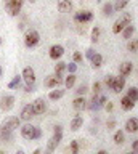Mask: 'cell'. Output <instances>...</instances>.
Here are the masks:
<instances>
[{"label":"cell","mask_w":138,"mask_h":154,"mask_svg":"<svg viewBox=\"0 0 138 154\" xmlns=\"http://www.w3.org/2000/svg\"><path fill=\"white\" fill-rule=\"evenodd\" d=\"M125 154H136L135 151H130V152H125Z\"/></svg>","instance_id":"cell-48"},{"label":"cell","mask_w":138,"mask_h":154,"mask_svg":"<svg viewBox=\"0 0 138 154\" xmlns=\"http://www.w3.org/2000/svg\"><path fill=\"white\" fill-rule=\"evenodd\" d=\"M127 96L130 98L132 101H138V87H130V88L127 90Z\"/></svg>","instance_id":"cell-23"},{"label":"cell","mask_w":138,"mask_h":154,"mask_svg":"<svg viewBox=\"0 0 138 154\" xmlns=\"http://www.w3.org/2000/svg\"><path fill=\"white\" fill-rule=\"evenodd\" d=\"M0 75H2V66H0Z\"/></svg>","instance_id":"cell-50"},{"label":"cell","mask_w":138,"mask_h":154,"mask_svg":"<svg viewBox=\"0 0 138 154\" xmlns=\"http://www.w3.org/2000/svg\"><path fill=\"white\" fill-rule=\"evenodd\" d=\"M48 55H50L51 60H60V58L64 55V48L61 47V45H51Z\"/></svg>","instance_id":"cell-14"},{"label":"cell","mask_w":138,"mask_h":154,"mask_svg":"<svg viewBox=\"0 0 138 154\" xmlns=\"http://www.w3.org/2000/svg\"><path fill=\"white\" fill-rule=\"evenodd\" d=\"M0 154H5V152H3V151H0Z\"/></svg>","instance_id":"cell-52"},{"label":"cell","mask_w":138,"mask_h":154,"mask_svg":"<svg viewBox=\"0 0 138 154\" xmlns=\"http://www.w3.org/2000/svg\"><path fill=\"white\" fill-rule=\"evenodd\" d=\"M0 140H2V141H11L13 132H0Z\"/></svg>","instance_id":"cell-33"},{"label":"cell","mask_w":138,"mask_h":154,"mask_svg":"<svg viewBox=\"0 0 138 154\" xmlns=\"http://www.w3.org/2000/svg\"><path fill=\"white\" fill-rule=\"evenodd\" d=\"M82 124H84L82 116H74V119L71 120V130H72V132H77V130L82 127Z\"/></svg>","instance_id":"cell-19"},{"label":"cell","mask_w":138,"mask_h":154,"mask_svg":"<svg viewBox=\"0 0 138 154\" xmlns=\"http://www.w3.org/2000/svg\"><path fill=\"white\" fill-rule=\"evenodd\" d=\"M24 91H27V93L35 91V85H26V87H24Z\"/></svg>","instance_id":"cell-41"},{"label":"cell","mask_w":138,"mask_h":154,"mask_svg":"<svg viewBox=\"0 0 138 154\" xmlns=\"http://www.w3.org/2000/svg\"><path fill=\"white\" fill-rule=\"evenodd\" d=\"M132 69H133V64H132L130 61H125V63H122V64H121V67H119V71H121V75H124V77L130 75Z\"/></svg>","instance_id":"cell-18"},{"label":"cell","mask_w":138,"mask_h":154,"mask_svg":"<svg viewBox=\"0 0 138 154\" xmlns=\"http://www.w3.org/2000/svg\"><path fill=\"white\" fill-rule=\"evenodd\" d=\"M63 82H64V79L61 74H53V75H48L45 79V87L47 88H56V87L61 85Z\"/></svg>","instance_id":"cell-9"},{"label":"cell","mask_w":138,"mask_h":154,"mask_svg":"<svg viewBox=\"0 0 138 154\" xmlns=\"http://www.w3.org/2000/svg\"><path fill=\"white\" fill-rule=\"evenodd\" d=\"M72 58H74V63H75V64H80V63H84V56H82V53H80V51H75Z\"/></svg>","instance_id":"cell-37"},{"label":"cell","mask_w":138,"mask_h":154,"mask_svg":"<svg viewBox=\"0 0 138 154\" xmlns=\"http://www.w3.org/2000/svg\"><path fill=\"white\" fill-rule=\"evenodd\" d=\"M128 24H132V13H122L121 18H117L116 23H114L112 32L114 34H121L124 29L128 26Z\"/></svg>","instance_id":"cell-2"},{"label":"cell","mask_w":138,"mask_h":154,"mask_svg":"<svg viewBox=\"0 0 138 154\" xmlns=\"http://www.w3.org/2000/svg\"><path fill=\"white\" fill-rule=\"evenodd\" d=\"M90 63H92L93 69H98V67H101V64H103V56L100 55V53H95V55L90 58Z\"/></svg>","instance_id":"cell-20"},{"label":"cell","mask_w":138,"mask_h":154,"mask_svg":"<svg viewBox=\"0 0 138 154\" xmlns=\"http://www.w3.org/2000/svg\"><path fill=\"white\" fill-rule=\"evenodd\" d=\"M114 127H116V120H109L108 122V130H112Z\"/></svg>","instance_id":"cell-43"},{"label":"cell","mask_w":138,"mask_h":154,"mask_svg":"<svg viewBox=\"0 0 138 154\" xmlns=\"http://www.w3.org/2000/svg\"><path fill=\"white\" fill-rule=\"evenodd\" d=\"M128 2H130V0H116V3H114V10H116V11H121V10H124L128 5Z\"/></svg>","instance_id":"cell-28"},{"label":"cell","mask_w":138,"mask_h":154,"mask_svg":"<svg viewBox=\"0 0 138 154\" xmlns=\"http://www.w3.org/2000/svg\"><path fill=\"white\" fill-rule=\"evenodd\" d=\"M61 140H63V127H61V125H56L53 137H51L48 140V143H47V151L53 152L55 149L58 148V144L61 143Z\"/></svg>","instance_id":"cell-3"},{"label":"cell","mask_w":138,"mask_h":154,"mask_svg":"<svg viewBox=\"0 0 138 154\" xmlns=\"http://www.w3.org/2000/svg\"><path fill=\"white\" fill-rule=\"evenodd\" d=\"M21 119L18 117H7L5 120H2L0 124V132H15L16 128H20Z\"/></svg>","instance_id":"cell-5"},{"label":"cell","mask_w":138,"mask_h":154,"mask_svg":"<svg viewBox=\"0 0 138 154\" xmlns=\"http://www.w3.org/2000/svg\"><path fill=\"white\" fill-rule=\"evenodd\" d=\"M15 154H26V152H24V151H23V149H18V151H16Z\"/></svg>","instance_id":"cell-46"},{"label":"cell","mask_w":138,"mask_h":154,"mask_svg":"<svg viewBox=\"0 0 138 154\" xmlns=\"http://www.w3.org/2000/svg\"><path fill=\"white\" fill-rule=\"evenodd\" d=\"M75 79H77V77H75V74H69L68 77H66V79H64L66 88H72L74 84H75Z\"/></svg>","instance_id":"cell-26"},{"label":"cell","mask_w":138,"mask_h":154,"mask_svg":"<svg viewBox=\"0 0 138 154\" xmlns=\"http://www.w3.org/2000/svg\"><path fill=\"white\" fill-rule=\"evenodd\" d=\"M124 140H125V135H124L122 130H117L116 133H114V143L116 144H122Z\"/></svg>","instance_id":"cell-27"},{"label":"cell","mask_w":138,"mask_h":154,"mask_svg":"<svg viewBox=\"0 0 138 154\" xmlns=\"http://www.w3.org/2000/svg\"><path fill=\"white\" fill-rule=\"evenodd\" d=\"M98 154H108V152L104 151V149H101V151H98Z\"/></svg>","instance_id":"cell-47"},{"label":"cell","mask_w":138,"mask_h":154,"mask_svg":"<svg viewBox=\"0 0 138 154\" xmlns=\"http://www.w3.org/2000/svg\"><path fill=\"white\" fill-rule=\"evenodd\" d=\"M64 93H66L64 90H51L50 93H48V98H50L51 101H56V100L63 98V96H64Z\"/></svg>","instance_id":"cell-22"},{"label":"cell","mask_w":138,"mask_h":154,"mask_svg":"<svg viewBox=\"0 0 138 154\" xmlns=\"http://www.w3.org/2000/svg\"><path fill=\"white\" fill-rule=\"evenodd\" d=\"M92 91H93V95H100V91H101V84H100V82H93Z\"/></svg>","instance_id":"cell-38"},{"label":"cell","mask_w":138,"mask_h":154,"mask_svg":"<svg viewBox=\"0 0 138 154\" xmlns=\"http://www.w3.org/2000/svg\"><path fill=\"white\" fill-rule=\"evenodd\" d=\"M114 82H116V75H112V74H109L106 77V85L109 87V88L112 90V87H114Z\"/></svg>","instance_id":"cell-36"},{"label":"cell","mask_w":138,"mask_h":154,"mask_svg":"<svg viewBox=\"0 0 138 154\" xmlns=\"http://www.w3.org/2000/svg\"><path fill=\"white\" fill-rule=\"evenodd\" d=\"M29 2H31V3H32V2H35V0H29Z\"/></svg>","instance_id":"cell-51"},{"label":"cell","mask_w":138,"mask_h":154,"mask_svg":"<svg viewBox=\"0 0 138 154\" xmlns=\"http://www.w3.org/2000/svg\"><path fill=\"white\" fill-rule=\"evenodd\" d=\"M32 109H34L35 114H44L45 109H47L45 100H44V98H37V100H34V103H32Z\"/></svg>","instance_id":"cell-12"},{"label":"cell","mask_w":138,"mask_h":154,"mask_svg":"<svg viewBox=\"0 0 138 154\" xmlns=\"http://www.w3.org/2000/svg\"><path fill=\"white\" fill-rule=\"evenodd\" d=\"M75 91H77V95H79V96H84V95H85V93H87V91H88V87L84 84V85H80V87H79V88L75 90Z\"/></svg>","instance_id":"cell-39"},{"label":"cell","mask_w":138,"mask_h":154,"mask_svg":"<svg viewBox=\"0 0 138 154\" xmlns=\"http://www.w3.org/2000/svg\"><path fill=\"white\" fill-rule=\"evenodd\" d=\"M21 137L24 140H29V141H32V140H37L42 137V132L39 127H35V125H31V124H26L21 127Z\"/></svg>","instance_id":"cell-1"},{"label":"cell","mask_w":138,"mask_h":154,"mask_svg":"<svg viewBox=\"0 0 138 154\" xmlns=\"http://www.w3.org/2000/svg\"><path fill=\"white\" fill-rule=\"evenodd\" d=\"M132 151H135V152H138V140H135V141L132 143Z\"/></svg>","instance_id":"cell-42"},{"label":"cell","mask_w":138,"mask_h":154,"mask_svg":"<svg viewBox=\"0 0 138 154\" xmlns=\"http://www.w3.org/2000/svg\"><path fill=\"white\" fill-rule=\"evenodd\" d=\"M93 55H95V50H93V48H87V53H85V56H87L88 60H90V58H92Z\"/></svg>","instance_id":"cell-40"},{"label":"cell","mask_w":138,"mask_h":154,"mask_svg":"<svg viewBox=\"0 0 138 154\" xmlns=\"http://www.w3.org/2000/svg\"><path fill=\"white\" fill-rule=\"evenodd\" d=\"M104 106H106V109L109 111V112H111V111L114 109V104H112V103H106V104H104Z\"/></svg>","instance_id":"cell-44"},{"label":"cell","mask_w":138,"mask_h":154,"mask_svg":"<svg viewBox=\"0 0 138 154\" xmlns=\"http://www.w3.org/2000/svg\"><path fill=\"white\" fill-rule=\"evenodd\" d=\"M23 3H24V0H3V7L11 16H18L21 13Z\"/></svg>","instance_id":"cell-4"},{"label":"cell","mask_w":138,"mask_h":154,"mask_svg":"<svg viewBox=\"0 0 138 154\" xmlns=\"http://www.w3.org/2000/svg\"><path fill=\"white\" fill-rule=\"evenodd\" d=\"M72 106H74L75 111H82V109L87 108V100H85L84 96H77V98L72 101Z\"/></svg>","instance_id":"cell-17"},{"label":"cell","mask_w":138,"mask_h":154,"mask_svg":"<svg viewBox=\"0 0 138 154\" xmlns=\"http://www.w3.org/2000/svg\"><path fill=\"white\" fill-rule=\"evenodd\" d=\"M121 106L124 111H130L133 109V106H135V101H132L128 96H124V98H121Z\"/></svg>","instance_id":"cell-21"},{"label":"cell","mask_w":138,"mask_h":154,"mask_svg":"<svg viewBox=\"0 0 138 154\" xmlns=\"http://www.w3.org/2000/svg\"><path fill=\"white\" fill-rule=\"evenodd\" d=\"M21 77H23V80L26 82V85H35V72L31 66H27L23 69Z\"/></svg>","instance_id":"cell-10"},{"label":"cell","mask_w":138,"mask_h":154,"mask_svg":"<svg viewBox=\"0 0 138 154\" xmlns=\"http://www.w3.org/2000/svg\"><path fill=\"white\" fill-rule=\"evenodd\" d=\"M21 80H23V77H21L20 74L15 75L10 82H8V88H18V87H20V84H21Z\"/></svg>","instance_id":"cell-24"},{"label":"cell","mask_w":138,"mask_h":154,"mask_svg":"<svg viewBox=\"0 0 138 154\" xmlns=\"http://www.w3.org/2000/svg\"><path fill=\"white\" fill-rule=\"evenodd\" d=\"M125 132H128V133L138 132V119L132 117V119L127 120V122H125Z\"/></svg>","instance_id":"cell-16"},{"label":"cell","mask_w":138,"mask_h":154,"mask_svg":"<svg viewBox=\"0 0 138 154\" xmlns=\"http://www.w3.org/2000/svg\"><path fill=\"white\" fill-rule=\"evenodd\" d=\"M133 34H135V26L133 24H128V26L122 31V35H124V38H130Z\"/></svg>","instance_id":"cell-25"},{"label":"cell","mask_w":138,"mask_h":154,"mask_svg":"<svg viewBox=\"0 0 138 154\" xmlns=\"http://www.w3.org/2000/svg\"><path fill=\"white\" fill-rule=\"evenodd\" d=\"M127 48H128V51H130V53L138 51V38H135V40H132V42H128Z\"/></svg>","instance_id":"cell-32"},{"label":"cell","mask_w":138,"mask_h":154,"mask_svg":"<svg viewBox=\"0 0 138 154\" xmlns=\"http://www.w3.org/2000/svg\"><path fill=\"white\" fill-rule=\"evenodd\" d=\"M124 87H125V77H124V75L116 77V82H114L112 91H114V93H121V91L124 90Z\"/></svg>","instance_id":"cell-15"},{"label":"cell","mask_w":138,"mask_h":154,"mask_svg":"<svg viewBox=\"0 0 138 154\" xmlns=\"http://www.w3.org/2000/svg\"><path fill=\"white\" fill-rule=\"evenodd\" d=\"M35 116V112H34V109H32V104H26L24 108L21 109V120H26V122H29V120L32 119Z\"/></svg>","instance_id":"cell-11"},{"label":"cell","mask_w":138,"mask_h":154,"mask_svg":"<svg viewBox=\"0 0 138 154\" xmlns=\"http://www.w3.org/2000/svg\"><path fill=\"white\" fill-rule=\"evenodd\" d=\"M66 71L69 72V74H75V71H77V64L75 63H66Z\"/></svg>","instance_id":"cell-35"},{"label":"cell","mask_w":138,"mask_h":154,"mask_svg":"<svg viewBox=\"0 0 138 154\" xmlns=\"http://www.w3.org/2000/svg\"><path fill=\"white\" fill-rule=\"evenodd\" d=\"M32 154H42V149H40V148H37V149H35V151L32 152Z\"/></svg>","instance_id":"cell-45"},{"label":"cell","mask_w":138,"mask_h":154,"mask_svg":"<svg viewBox=\"0 0 138 154\" xmlns=\"http://www.w3.org/2000/svg\"><path fill=\"white\" fill-rule=\"evenodd\" d=\"M69 149H71V154H79V143L75 141H71V144H69Z\"/></svg>","instance_id":"cell-34"},{"label":"cell","mask_w":138,"mask_h":154,"mask_svg":"<svg viewBox=\"0 0 138 154\" xmlns=\"http://www.w3.org/2000/svg\"><path fill=\"white\" fill-rule=\"evenodd\" d=\"M97 2H101V0H97Z\"/></svg>","instance_id":"cell-53"},{"label":"cell","mask_w":138,"mask_h":154,"mask_svg":"<svg viewBox=\"0 0 138 154\" xmlns=\"http://www.w3.org/2000/svg\"><path fill=\"white\" fill-rule=\"evenodd\" d=\"M0 47H2V37H0Z\"/></svg>","instance_id":"cell-49"},{"label":"cell","mask_w":138,"mask_h":154,"mask_svg":"<svg viewBox=\"0 0 138 154\" xmlns=\"http://www.w3.org/2000/svg\"><path fill=\"white\" fill-rule=\"evenodd\" d=\"M93 19V13L90 11V10H80L74 14V21L75 23H90Z\"/></svg>","instance_id":"cell-8"},{"label":"cell","mask_w":138,"mask_h":154,"mask_svg":"<svg viewBox=\"0 0 138 154\" xmlns=\"http://www.w3.org/2000/svg\"><path fill=\"white\" fill-rule=\"evenodd\" d=\"M64 71H66V63L58 61V63L55 64V74H61V75H63Z\"/></svg>","instance_id":"cell-31"},{"label":"cell","mask_w":138,"mask_h":154,"mask_svg":"<svg viewBox=\"0 0 138 154\" xmlns=\"http://www.w3.org/2000/svg\"><path fill=\"white\" fill-rule=\"evenodd\" d=\"M100 34H101V29H100L98 26H95L92 29V38H90V40H92L93 43H97L100 40Z\"/></svg>","instance_id":"cell-29"},{"label":"cell","mask_w":138,"mask_h":154,"mask_svg":"<svg viewBox=\"0 0 138 154\" xmlns=\"http://www.w3.org/2000/svg\"><path fill=\"white\" fill-rule=\"evenodd\" d=\"M58 11L71 13L72 11V0H58Z\"/></svg>","instance_id":"cell-13"},{"label":"cell","mask_w":138,"mask_h":154,"mask_svg":"<svg viewBox=\"0 0 138 154\" xmlns=\"http://www.w3.org/2000/svg\"><path fill=\"white\" fill-rule=\"evenodd\" d=\"M112 11H114V5L112 3L108 2V3L103 5V14H104V16H111Z\"/></svg>","instance_id":"cell-30"},{"label":"cell","mask_w":138,"mask_h":154,"mask_svg":"<svg viewBox=\"0 0 138 154\" xmlns=\"http://www.w3.org/2000/svg\"><path fill=\"white\" fill-rule=\"evenodd\" d=\"M39 42H40V34L37 32V31L31 29V31H27V32H26V35H24V45H26L27 48L35 47Z\"/></svg>","instance_id":"cell-6"},{"label":"cell","mask_w":138,"mask_h":154,"mask_svg":"<svg viewBox=\"0 0 138 154\" xmlns=\"http://www.w3.org/2000/svg\"><path fill=\"white\" fill-rule=\"evenodd\" d=\"M15 108V96L13 95H3L2 100H0V109L3 112H8Z\"/></svg>","instance_id":"cell-7"}]
</instances>
